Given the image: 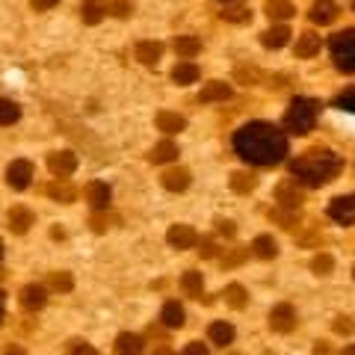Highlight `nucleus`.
<instances>
[{
  "instance_id": "f257e3e1",
  "label": "nucleus",
  "mask_w": 355,
  "mask_h": 355,
  "mask_svg": "<svg viewBox=\"0 0 355 355\" xmlns=\"http://www.w3.org/2000/svg\"><path fill=\"white\" fill-rule=\"evenodd\" d=\"M234 151L252 166H275L287 154V137L270 121H249L234 133Z\"/></svg>"
},
{
  "instance_id": "f03ea898",
  "label": "nucleus",
  "mask_w": 355,
  "mask_h": 355,
  "mask_svg": "<svg viewBox=\"0 0 355 355\" xmlns=\"http://www.w3.org/2000/svg\"><path fill=\"white\" fill-rule=\"evenodd\" d=\"M340 157L329 148H311L305 151L302 157H296L291 163V175L296 184H305V187H323L329 181H335L338 172H340Z\"/></svg>"
},
{
  "instance_id": "7ed1b4c3",
  "label": "nucleus",
  "mask_w": 355,
  "mask_h": 355,
  "mask_svg": "<svg viewBox=\"0 0 355 355\" xmlns=\"http://www.w3.org/2000/svg\"><path fill=\"white\" fill-rule=\"evenodd\" d=\"M317 113H320L317 101H311V98H293L291 110L284 113V128L291 133H296V137H305L308 130H314Z\"/></svg>"
},
{
  "instance_id": "20e7f679",
  "label": "nucleus",
  "mask_w": 355,
  "mask_h": 355,
  "mask_svg": "<svg viewBox=\"0 0 355 355\" xmlns=\"http://www.w3.org/2000/svg\"><path fill=\"white\" fill-rule=\"evenodd\" d=\"M331 57L340 71H355V30H343L329 42Z\"/></svg>"
},
{
  "instance_id": "39448f33",
  "label": "nucleus",
  "mask_w": 355,
  "mask_h": 355,
  "mask_svg": "<svg viewBox=\"0 0 355 355\" xmlns=\"http://www.w3.org/2000/svg\"><path fill=\"white\" fill-rule=\"evenodd\" d=\"M329 216L338 225H352L355 222V196H338L329 202Z\"/></svg>"
},
{
  "instance_id": "423d86ee",
  "label": "nucleus",
  "mask_w": 355,
  "mask_h": 355,
  "mask_svg": "<svg viewBox=\"0 0 355 355\" xmlns=\"http://www.w3.org/2000/svg\"><path fill=\"white\" fill-rule=\"evenodd\" d=\"M270 329H272V331H282V335L293 331V329H296V308L287 305V302L275 305V308L270 311Z\"/></svg>"
},
{
  "instance_id": "0eeeda50",
  "label": "nucleus",
  "mask_w": 355,
  "mask_h": 355,
  "mask_svg": "<svg viewBox=\"0 0 355 355\" xmlns=\"http://www.w3.org/2000/svg\"><path fill=\"white\" fill-rule=\"evenodd\" d=\"M33 181V163L30 160H12L6 169V184L12 190H27Z\"/></svg>"
},
{
  "instance_id": "6e6552de",
  "label": "nucleus",
  "mask_w": 355,
  "mask_h": 355,
  "mask_svg": "<svg viewBox=\"0 0 355 355\" xmlns=\"http://www.w3.org/2000/svg\"><path fill=\"white\" fill-rule=\"evenodd\" d=\"M48 169L57 178H69L77 169V154L74 151H53L48 157Z\"/></svg>"
},
{
  "instance_id": "1a4fd4ad",
  "label": "nucleus",
  "mask_w": 355,
  "mask_h": 355,
  "mask_svg": "<svg viewBox=\"0 0 355 355\" xmlns=\"http://www.w3.org/2000/svg\"><path fill=\"white\" fill-rule=\"evenodd\" d=\"M166 243H169L172 249H178V252H181V249H193L198 243V234L190 225H172L169 234H166Z\"/></svg>"
},
{
  "instance_id": "9d476101",
  "label": "nucleus",
  "mask_w": 355,
  "mask_h": 355,
  "mask_svg": "<svg viewBox=\"0 0 355 355\" xmlns=\"http://www.w3.org/2000/svg\"><path fill=\"white\" fill-rule=\"evenodd\" d=\"M30 225H36V214H33L30 207H12L9 210V228H12L15 234H27Z\"/></svg>"
},
{
  "instance_id": "9b49d317",
  "label": "nucleus",
  "mask_w": 355,
  "mask_h": 355,
  "mask_svg": "<svg viewBox=\"0 0 355 355\" xmlns=\"http://www.w3.org/2000/svg\"><path fill=\"white\" fill-rule=\"evenodd\" d=\"M338 18V3L335 0H314V6H311V21L314 24H331V21Z\"/></svg>"
},
{
  "instance_id": "f8f14e48",
  "label": "nucleus",
  "mask_w": 355,
  "mask_h": 355,
  "mask_svg": "<svg viewBox=\"0 0 355 355\" xmlns=\"http://www.w3.org/2000/svg\"><path fill=\"white\" fill-rule=\"evenodd\" d=\"M44 302H48V291H44L42 284H27L24 291H21V305L27 311H39V308H44Z\"/></svg>"
},
{
  "instance_id": "ddd939ff",
  "label": "nucleus",
  "mask_w": 355,
  "mask_h": 355,
  "mask_svg": "<svg viewBox=\"0 0 355 355\" xmlns=\"http://www.w3.org/2000/svg\"><path fill=\"white\" fill-rule=\"evenodd\" d=\"M275 196H279V202H282V207H299L302 205V190L296 187V181L291 178V181H284V184H279V190H275Z\"/></svg>"
},
{
  "instance_id": "4468645a",
  "label": "nucleus",
  "mask_w": 355,
  "mask_h": 355,
  "mask_svg": "<svg viewBox=\"0 0 355 355\" xmlns=\"http://www.w3.org/2000/svg\"><path fill=\"white\" fill-rule=\"evenodd\" d=\"M86 196H89V205H92L95 210H107V207H110V198H113V193H110V187H107V184H101V181L89 184Z\"/></svg>"
},
{
  "instance_id": "2eb2a0df",
  "label": "nucleus",
  "mask_w": 355,
  "mask_h": 355,
  "mask_svg": "<svg viewBox=\"0 0 355 355\" xmlns=\"http://www.w3.org/2000/svg\"><path fill=\"white\" fill-rule=\"evenodd\" d=\"M160 181H163V187L169 193H184L187 187H190V172H187V169H169L160 178Z\"/></svg>"
},
{
  "instance_id": "dca6fc26",
  "label": "nucleus",
  "mask_w": 355,
  "mask_h": 355,
  "mask_svg": "<svg viewBox=\"0 0 355 355\" xmlns=\"http://www.w3.org/2000/svg\"><path fill=\"white\" fill-rule=\"evenodd\" d=\"M198 74H202V71H198V65L190 62V60H184V62H178L175 69H172V80L178 86H187V83H196Z\"/></svg>"
},
{
  "instance_id": "f3484780",
  "label": "nucleus",
  "mask_w": 355,
  "mask_h": 355,
  "mask_svg": "<svg viewBox=\"0 0 355 355\" xmlns=\"http://www.w3.org/2000/svg\"><path fill=\"white\" fill-rule=\"evenodd\" d=\"M148 160L151 163H172V160H178V146L172 139H163V142H157V146L151 148V154H148Z\"/></svg>"
},
{
  "instance_id": "a211bd4d",
  "label": "nucleus",
  "mask_w": 355,
  "mask_h": 355,
  "mask_svg": "<svg viewBox=\"0 0 355 355\" xmlns=\"http://www.w3.org/2000/svg\"><path fill=\"white\" fill-rule=\"evenodd\" d=\"M104 15H107V0H83L80 18L86 21V24H98Z\"/></svg>"
},
{
  "instance_id": "6ab92c4d",
  "label": "nucleus",
  "mask_w": 355,
  "mask_h": 355,
  "mask_svg": "<svg viewBox=\"0 0 355 355\" xmlns=\"http://www.w3.org/2000/svg\"><path fill=\"white\" fill-rule=\"evenodd\" d=\"M314 53H320V36L308 30V33H302V36L296 39V57L308 60V57H314Z\"/></svg>"
},
{
  "instance_id": "aec40b11",
  "label": "nucleus",
  "mask_w": 355,
  "mask_h": 355,
  "mask_svg": "<svg viewBox=\"0 0 355 355\" xmlns=\"http://www.w3.org/2000/svg\"><path fill=\"white\" fill-rule=\"evenodd\" d=\"M116 355H142V338L130 335V331L119 335L116 338Z\"/></svg>"
},
{
  "instance_id": "412c9836",
  "label": "nucleus",
  "mask_w": 355,
  "mask_h": 355,
  "mask_svg": "<svg viewBox=\"0 0 355 355\" xmlns=\"http://www.w3.org/2000/svg\"><path fill=\"white\" fill-rule=\"evenodd\" d=\"M261 42H263V48H284L287 42H291V30H287L284 24H279V27H270L261 36Z\"/></svg>"
},
{
  "instance_id": "4be33fe9",
  "label": "nucleus",
  "mask_w": 355,
  "mask_h": 355,
  "mask_svg": "<svg viewBox=\"0 0 355 355\" xmlns=\"http://www.w3.org/2000/svg\"><path fill=\"white\" fill-rule=\"evenodd\" d=\"M228 95H231V86L222 83V80H214V83H207V86L202 89L198 101H205V104H210V101H225Z\"/></svg>"
},
{
  "instance_id": "5701e85b",
  "label": "nucleus",
  "mask_w": 355,
  "mask_h": 355,
  "mask_svg": "<svg viewBox=\"0 0 355 355\" xmlns=\"http://www.w3.org/2000/svg\"><path fill=\"white\" fill-rule=\"evenodd\" d=\"M222 21H231V24H243V21H249V6L246 3H231V0H225V6H222Z\"/></svg>"
},
{
  "instance_id": "b1692460",
  "label": "nucleus",
  "mask_w": 355,
  "mask_h": 355,
  "mask_svg": "<svg viewBox=\"0 0 355 355\" xmlns=\"http://www.w3.org/2000/svg\"><path fill=\"white\" fill-rule=\"evenodd\" d=\"M266 15H270L272 21H287L296 15V9L291 0H266Z\"/></svg>"
},
{
  "instance_id": "393cba45",
  "label": "nucleus",
  "mask_w": 355,
  "mask_h": 355,
  "mask_svg": "<svg viewBox=\"0 0 355 355\" xmlns=\"http://www.w3.org/2000/svg\"><path fill=\"white\" fill-rule=\"evenodd\" d=\"M163 57V44L160 42H139L137 44V60L146 62V65H154Z\"/></svg>"
},
{
  "instance_id": "a878e982",
  "label": "nucleus",
  "mask_w": 355,
  "mask_h": 355,
  "mask_svg": "<svg viewBox=\"0 0 355 355\" xmlns=\"http://www.w3.org/2000/svg\"><path fill=\"white\" fill-rule=\"evenodd\" d=\"M184 317H187V314H184V308L178 305V302H166L163 311H160V320H163V323L169 326V329H181V326L187 323Z\"/></svg>"
},
{
  "instance_id": "bb28decb",
  "label": "nucleus",
  "mask_w": 355,
  "mask_h": 355,
  "mask_svg": "<svg viewBox=\"0 0 355 355\" xmlns=\"http://www.w3.org/2000/svg\"><path fill=\"white\" fill-rule=\"evenodd\" d=\"M252 252L258 254V258L270 261V258H275V254H279V243H275L270 234H261V237H254V243H252Z\"/></svg>"
},
{
  "instance_id": "cd10ccee",
  "label": "nucleus",
  "mask_w": 355,
  "mask_h": 355,
  "mask_svg": "<svg viewBox=\"0 0 355 355\" xmlns=\"http://www.w3.org/2000/svg\"><path fill=\"white\" fill-rule=\"evenodd\" d=\"M157 128L163 133H178L187 128V119L178 116V113H169V110H163V113H157Z\"/></svg>"
},
{
  "instance_id": "c85d7f7f",
  "label": "nucleus",
  "mask_w": 355,
  "mask_h": 355,
  "mask_svg": "<svg viewBox=\"0 0 355 355\" xmlns=\"http://www.w3.org/2000/svg\"><path fill=\"white\" fill-rule=\"evenodd\" d=\"M207 335H210V340H214L216 347H228V343L234 340V326L222 323V320H219V323H214V326L207 329Z\"/></svg>"
},
{
  "instance_id": "c756f323",
  "label": "nucleus",
  "mask_w": 355,
  "mask_h": 355,
  "mask_svg": "<svg viewBox=\"0 0 355 355\" xmlns=\"http://www.w3.org/2000/svg\"><path fill=\"white\" fill-rule=\"evenodd\" d=\"M181 287H184V293L187 296H202V291H205V279H202V272H196V270H187L184 275H181Z\"/></svg>"
},
{
  "instance_id": "7c9ffc66",
  "label": "nucleus",
  "mask_w": 355,
  "mask_h": 355,
  "mask_svg": "<svg viewBox=\"0 0 355 355\" xmlns=\"http://www.w3.org/2000/svg\"><path fill=\"white\" fill-rule=\"evenodd\" d=\"M254 187H258V178H254L252 172H234V175H231V190H234V193L246 196V193L254 190Z\"/></svg>"
},
{
  "instance_id": "2f4dec72",
  "label": "nucleus",
  "mask_w": 355,
  "mask_h": 355,
  "mask_svg": "<svg viewBox=\"0 0 355 355\" xmlns=\"http://www.w3.org/2000/svg\"><path fill=\"white\" fill-rule=\"evenodd\" d=\"M175 51H178V57L190 60V57H196V53L202 51V42H198L196 36H178L175 39Z\"/></svg>"
},
{
  "instance_id": "473e14b6",
  "label": "nucleus",
  "mask_w": 355,
  "mask_h": 355,
  "mask_svg": "<svg viewBox=\"0 0 355 355\" xmlns=\"http://www.w3.org/2000/svg\"><path fill=\"white\" fill-rule=\"evenodd\" d=\"M21 119V107L15 101H6V98H0V125H15Z\"/></svg>"
},
{
  "instance_id": "72a5a7b5",
  "label": "nucleus",
  "mask_w": 355,
  "mask_h": 355,
  "mask_svg": "<svg viewBox=\"0 0 355 355\" xmlns=\"http://www.w3.org/2000/svg\"><path fill=\"white\" fill-rule=\"evenodd\" d=\"M48 196L57 198V202H62V205H69V202H74V198H77V190L60 181V184H51V187H48Z\"/></svg>"
},
{
  "instance_id": "f704fd0d",
  "label": "nucleus",
  "mask_w": 355,
  "mask_h": 355,
  "mask_svg": "<svg viewBox=\"0 0 355 355\" xmlns=\"http://www.w3.org/2000/svg\"><path fill=\"white\" fill-rule=\"evenodd\" d=\"M225 302L231 308H243V305L249 302V296H246V291H243V284H228L225 287Z\"/></svg>"
},
{
  "instance_id": "c9c22d12",
  "label": "nucleus",
  "mask_w": 355,
  "mask_h": 355,
  "mask_svg": "<svg viewBox=\"0 0 355 355\" xmlns=\"http://www.w3.org/2000/svg\"><path fill=\"white\" fill-rule=\"evenodd\" d=\"M331 266H335V261H331V254H317L314 261H311V270H314L317 275H326V272H331Z\"/></svg>"
},
{
  "instance_id": "e433bc0d",
  "label": "nucleus",
  "mask_w": 355,
  "mask_h": 355,
  "mask_svg": "<svg viewBox=\"0 0 355 355\" xmlns=\"http://www.w3.org/2000/svg\"><path fill=\"white\" fill-rule=\"evenodd\" d=\"M51 287H53V291L69 293L71 287H74V282H71V275H69V272H53V275H51Z\"/></svg>"
},
{
  "instance_id": "4c0bfd02",
  "label": "nucleus",
  "mask_w": 355,
  "mask_h": 355,
  "mask_svg": "<svg viewBox=\"0 0 355 355\" xmlns=\"http://www.w3.org/2000/svg\"><path fill=\"white\" fill-rule=\"evenodd\" d=\"M335 107L347 110V113H355V86H352V89H347L343 95H338V98H335Z\"/></svg>"
},
{
  "instance_id": "58836bf2",
  "label": "nucleus",
  "mask_w": 355,
  "mask_h": 355,
  "mask_svg": "<svg viewBox=\"0 0 355 355\" xmlns=\"http://www.w3.org/2000/svg\"><path fill=\"white\" fill-rule=\"evenodd\" d=\"M216 231H219V234H225V237H234L237 234V225L231 219H216Z\"/></svg>"
},
{
  "instance_id": "ea45409f",
  "label": "nucleus",
  "mask_w": 355,
  "mask_h": 355,
  "mask_svg": "<svg viewBox=\"0 0 355 355\" xmlns=\"http://www.w3.org/2000/svg\"><path fill=\"white\" fill-rule=\"evenodd\" d=\"M130 9H133L130 0H113V15L128 18V15H130Z\"/></svg>"
},
{
  "instance_id": "a19ab883",
  "label": "nucleus",
  "mask_w": 355,
  "mask_h": 355,
  "mask_svg": "<svg viewBox=\"0 0 355 355\" xmlns=\"http://www.w3.org/2000/svg\"><path fill=\"white\" fill-rule=\"evenodd\" d=\"M181 355H210V352H207V347H205V343L193 340V343H187V349H184Z\"/></svg>"
},
{
  "instance_id": "79ce46f5",
  "label": "nucleus",
  "mask_w": 355,
  "mask_h": 355,
  "mask_svg": "<svg viewBox=\"0 0 355 355\" xmlns=\"http://www.w3.org/2000/svg\"><path fill=\"white\" fill-rule=\"evenodd\" d=\"M33 3V9H36V12H48V9H53L60 3V0H30Z\"/></svg>"
},
{
  "instance_id": "37998d69",
  "label": "nucleus",
  "mask_w": 355,
  "mask_h": 355,
  "mask_svg": "<svg viewBox=\"0 0 355 355\" xmlns=\"http://www.w3.org/2000/svg\"><path fill=\"white\" fill-rule=\"evenodd\" d=\"M202 258H216V243L214 240H202Z\"/></svg>"
},
{
  "instance_id": "c03bdc74",
  "label": "nucleus",
  "mask_w": 355,
  "mask_h": 355,
  "mask_svg": "<svg viewBox=\"0 0 355 355\" xmlns=\"http://www.w3.org/2000/svg\"><path fill=\"white\" fill-rule=\"evenodd\" d=\"M335 331H340V335H349V331H352V323H349L347 317H340L338 323H335Z\"/></svg>"
},
{
  "instance_id": "a18cd8bd",
  "label": "nucleus",
  "mask_w": 355,
  "mask_h": 355,
  "mask_svg": "<svg viewBox=\"0 0 355 355\" xmlns=\"http://www.w3.org/2000/svg\"><path fill=\"white\" fill-rule=\"evenodd\" d=\"M71 355H98V352L89 347V343H77V347L71 349Z\"/></svg>"
},
{
  "instance_id": "49530a36",
  "label": "nucleus",
  "mask_w": 355,
  "mask_h": 355,
  "mask_svg": "<svg viewBox=\"0 0 355 355\" xmlns=\"http://www.w3.org/2000/svg\"><path fill=\"white\" fill-rule=\"evenodd\" d=\"M3 355H27V352L21 349V347H6V349H3Z\"/></svg>"
},
{
  "instance_id": "de8ad7c7",
  "label": "nucleus",
  "mask_w": 355,
  "mask_h": 355,
  "mask_svg": "<svg viewBox=\"0 0 355 355\" xmlns=\"http://www.w3.org/2000/svg\"><path fill=\"white\" fill-rule=\"evenodd\" d=\"M314 355H329V347H326V343H317V347H314Z\"/></svg>"
},
{
  "instance_id": "09e8293b",
  "label": "nucleus",
  "mask_w": 355,
  "mask_h": 355,
  "mask_svg": "<svg viewBox=\"0 0 355 355\" xmlns=\"http://www.w3.org/2000/svg\"><path fill=\"white\" fill-rule=\"evenodd\" d=\"M3 305H6V293H0V323H3Z\"/></svg>"
},
{
  "instance_id": "8fccbe9b",
  "label": "nucleus",
  "mask_w": 355,
  "mask_h": 355,
  "mask_svg": "<svg viewBox=\"0 0 355 355\" xmlns=\"http://www.w3.org/2000/svg\"><path fill=\"white\" fill-rule=\"evenodd\" d=\"M340 355H355V343H349V347H347V349H343Z\"/></svg>"
},
{
  "instance_id": "3c124183",
  "label": "nucleus",
  "mask_w": 355,
  "mask_h": 355,
  "mask_svg": "<svg viewBox=\"0 0 355 355\" xmlns=\"http://www.w3.org/2000/svg\"><path fill=\"white\" fill-rule=\"evenodd\" d=\"M154 355H175V352H169V349H157V352H154Z\"/></svg>"
},
{
  "instance_id": "603ef678",
  "label": "nucleus",
  "mask_w": 355,
  "mask_h": 355,
  "mask_svg": "<svg viewBox=\"0 0 355 355\" xmlns=\"http://www.w3.org/2000/svg\"><path fill=\"white\" fill-rule=\"evenodd\" d=\"M0 258H3V243H0Z\"/></svg>"
},
{
  "instance_id": "864d4df0",
  "label": "nucleus",
  "mask_w": 355,
  "mask_h": 355,
  "mask_svg": "<svg viewBox=\"0 0 355 355\" xmlns=\"http://www.w3.org/2000/svg\"><path fill=\"white\" fill-rule=\"evenodd\" d=\"M352 279H355V270H352Z\"/></svg>"
}]
</instances>
